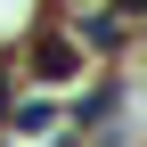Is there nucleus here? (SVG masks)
<instances>
[{
  "label": "nucleus",
  "instance_id": "obj_1",
  "mask_svg": "<svg viewBox=\"0 0 147 147\" xmlns=\"http://www.w3.org/2000/svg\"><path fill=\"white\" fill-rule=\"evenodd\" d=\"M33 65H41V74H74V65H82V57H74L65 41H49V49H41V57H33Z\"/></svg>",
  "mask_w": 147,
  "mask_h": 147
}]
</instances>
